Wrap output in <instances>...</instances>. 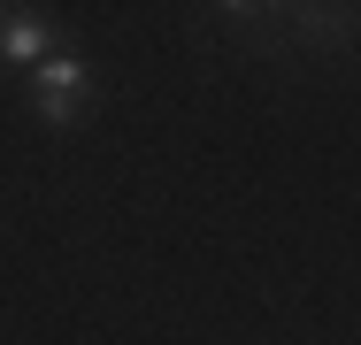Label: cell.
I'll list each match as a JSON object with an SVG mask.
<instances>
[{
    "label": "cell",
    "mask_w": 361,
    "mask_h": 345,
    "mask_svg": "<svg viewBox=\"0 0 361 345\" xmlns=\"http://www.w3.org/2000/svg\"><path fill=\"white\" fill-rule=\"evenodd\" d=\"M31 108H39L47 131H77V123H85V108H92V69H85L77 46H54L47 62L31 69Z\"/></svg>",
    "instance_id": "cell-1"
},
{
    "label": "cell",
    "mask_w": 361,
    "mask_h": 345,
    "mask_svg": "<svg viewBox=\"0 0 361 345\" xmlns=\"http://www.w3.org/2000/svg\"><path fill=\"white\" fill-rule=\"evenodd\" d=\"M62 46V31H54V15H39V8H0V62L16 69H39L47 54Z\"/></svg>",
    "instance_id": "cell-2"
}]
</instances>
